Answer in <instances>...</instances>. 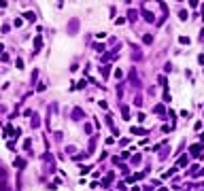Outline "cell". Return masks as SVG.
<instances>
[{
    "instance_id": "cell-1",
    "label": "cell",
    "mask_w": 204,
    "mask_h": 191,
    "mask_svg": "<svg viewBox=\"0 0 204 191\" xmlns=\"http://www.w3.org/2000/svg\"><path fill=\"white\" fill-rule=\"evenodd\" d=\"M15 166H19V168H23V166H26V161H23V159H15Z\"/></svg>"
},
{
    "instance_id": "cell-2",
    "label": "cell",
    "mask_w": 204,
    "mask_h": 191,
    "mask_svg": "<svg viewBox=\"0 0 204 191\" xmlns=\"http://www.w3.org/2000/svg\"><path fill=\"white\" fill-rule=\"evenodd\" d=\"M34 17H36V15H34L32 11H28V13H26V19H34Z\"/></svg>"
}]
</instances>
